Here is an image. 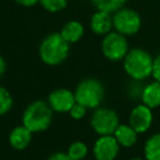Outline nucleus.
Returning <instances> with one entry per match:
<instances>
[{
	"instance_id": "obj_10",
	"label": "nucleus",
	"mask_w": 160,
	"mask_h": 160,
	"mask_svg": "<svg viewBox=\"0 0 160 160\" xmlns=\"http://www.w3.org/2000/svg\"><path fill=\"white\" fill-rule=\"evenodd\" d=\"M54 112L65 114L71 110V108L75 105V94L68 88H56L48 95L46 100Z\"/></svg>"
},
{
	"instance_id": "obj_25",
	"label": "nucleus",
	"mask_w": 160,
	"mask_h": 160,
	"mask_svg": "<svg viewBox=\"0 0 160 160\" xmlns=\"http://www.w3.org/2000/svg\"><path fill=\"white\" fill-rule=\"evenodd\" d=\"M12 1L19 4V5H21V6H24V8H31V6L36 5V4H39L40 0H12Z\"/></svg>"
},
{
	"instance_id": "obj_19",
	"label": "nucleus",
	"mask_w": 160,
	"mask_h": 160,
	"mask_svg": "<svg viewBox=\"0 0 160 160\" xmlns=\"http://www.w3.org/2000/svg\"><path fill=\"white\" fill-rule=\"evenodd\" d=\"M12 105H14L12 95L5 86L0 85V116H4L8 112H10Z\"/></svg>"
},
{
	"instance_id": "obj_12",
	"label": "nucleus",
	"mask_w": 160,
	"mask_h": 160,
	"mask_svg": "<svg viewBox=\"0 0 160 160\" xmlns=\"http://www.w3.org/2000/svg\"><path fill=\"white\" fill-rule=\"evenodd\" d=\"M89 25H90V30L94 34L100 35V36H105L106 34H109L114 29L112 14L106 12V11H101V10H96L91 15Z\"/></svg>"
},
{
	"instance_id": "obj_6",
	"label": "nucleus",
	"mask_w": 160,
	"mask_h": 160,
	"mask_svg": "<svg viewBox=\"0 0 160 160\" xmlns=\"http://www.w3.org/2000/svg\"><path fill=\"white\" fill-rule=\"evenodd\" d=\"M100 49L104 58L110 61H122L130 50L126 36L115 30L102 36Z\"/></svg>"
},
{
	"instance_id": "obj_15",
	"label": "nucleus",
	"mask_w": 160,
	"mask_h": 160,
	"mask_svg": "<svg viewBox=\"0 0 160 160\" xmlns=\"http://www.w3.org/2000/svg\"><path fill=\"white\" fill-rule=\"evenodd\" d=\"M59 32L71 45V44H75L81 40L85 30H84V25L79 20H70L61 28V30Z\"/></svg>"
},
{
	"instance_id": "obj_20",
	"label": "nucleus",
	"mask_w": 160,
	"mask_h": 160,
	"mask_svg": "<svg viewBox=\"0 0 160 160\" xmlns=\"http://www.w3.org/2000/svg\"><path fill=\"white\" fill-rule=\"evenodd\" d=\"M39 4L48 12L55 14L62 11L68 6V0H40Z\"/></svg>"
},
{
	"instance_id": "obj_3",
	"label": "nucleus",
	"mask_w": 160,
	"mask_h": 160,
	"mask_svg": "<svg viewBox=\"0 0 160 160\" xmlns=\"http://www.w3.org/2000/svg\"><path fill=\"white\" fill-rule=\"evenodd\" d=\"M70 52V44L61 36L60 32L46 35L39 45L40 60L48 66H58L62 64Z\"/></svg>"
},
{
	"instance_id": "obj_23",
	"label": "nucleus",
	"mask_w": 160,
	"mask_h": 160,
	"mask_svg": "<svg viewBox=\"0 0 160 160\" xmlns=\"http://www.w3.org/2000/svg\"><path fill=\"white\" fill-rule=\"evenodd\" d=\"M152 79L160 82V52L154 56V65H152Z\"/></svg>"
},
{
	"instance_id": "obj_18",
	"label": "nucleus",
	"mask_w": 160,
	"mask_h": 160,
	"mask_svg": "<svg viewBox=\"0 0 160 160\" xmlns=\"http://www.w3.org/2000/svg\"><path fill=\"white\" fill-rule=\"evenodd\" d=\"M66 152L72 160H84L89 155V146L81 140H75L70 142L66 149Z\"/></svg>"
},
{
	"instance_id": "obj_4",
	"label": "nucleus",
	"mask_w": 160,
	"mask_h": 160,
	"mask_svg": "<svg viewBox=\"0 0 160 160\" xmlns=\"http://www.w3.org/2000/svg\"><path fill=\"white\" fill-rule=\"evenodd\" d=\"M74 94L76 102L84 105L88 110H95L101 106L105 99V88L100 80L86 78L76 85Z\"/></svg>"
},
{
	"instance_id": "obj_13",
	"label": "nucleus",
	"mask_w": 160,
	"mask_h": 160,
	"mask_svg": "<svg viewBox=\"0 0 160 160\" xmlns=\"http://www.w3.org/2000/svg\"><path fill=\"white\" fill-rule=\"evenodd\" d=\"M114 136L119 145L124 149H130L134 148L138 144L139 140V134L136 130L128 122V124H120L118 129L114 132Z\"/></svg>"
},
{
	"instance_id": "obj_24",
	"label": "nucleus",
	"mask_w": 160,
	"mask_h": 160,
	"mask_svg": "<svg viewBox=\"0 0 160 160\" xmlns=\"http://www.w3.org/2000/svg\"><path fill=\"white\" fill-rule=\"evenodd\" d=\"M46 160H72L66 151H55V152H51Z\"/></svg>"
},
{
	"instance_id": "obj_7",
	"label": "nucleus",
	"mask_w": 160,
	"mask_h": 160,
	"mask_svg": "<svg viewBox=\"0 0 160 160\" xmlns=\"http://www.w3.org/2000/svg\"><path fill=\"white\" fill-rule=\"evenodd\" d=\"M112 24L115 31L125 36H132L141 29V18L134 9L124 6L112 14Z\"/></svg>"
},
{
	"instance_id": "obj_5",
	"label": "nucleus",
	"mask_w": 160,
	"mask_h": 160,
	"mask_svg": "<svg viewBox=\"0 0 160 160\" xmlns=\"http://www.w3.org/2000/svg\"><path fill=\"white\" fill-rule=\"evenodd\" d=\"M120 124L121 122L118 112L111 108L99 106L90 116V128L98 136L114 135Z\"/></svg>"
},
{
	"instance_id": "obj_22",
	"label": "nucleus",
	"mask_w": 160,
	"mask_h": 160,
	"mask_svg": "<svg viewBox=\"0 0 160 160\" xmlns=\"http://www.w3.org/2000/svg\"><path fill=\"white\" fill-rule=\"evenodd\" d=\"M86 112H88V109L84 105H81L79 102H75V105L69 111V115H70V118L72 120H81V119L85 118Z\"/></svg>"
},
{
	"instance_id": "obj_17",
	"label": "nucleus",
	"mask_w": 160,
	"mask_h": 160,
	"mask_svg": "<svg viewBox=\"0 0 160 160\" xmlns=\"http://www.w3.org/2000/svg\"><path fill=\"white\" fill-rule=\"evenodd\" d=\"M126 1L128 0H90L91 5L96 10L106 11L110 14H114L118 10H120L121 8H124Z\"/></svg>"
},
{
	"instance_id": "obj_21",
	"label": "nucleus",
	"mask_w": 160,
	"mask_h": 160,
	"mask_svg": "<svg viewBox=\"0 0 160 160\" xmlns=\"http://www.w3.org/2000/svg\"><path fill=\"white\" fill-rule=\"evenodd\" d=\"M144 86L145 85L142 84V81L130 79V82L126 86V95H128V98H130L131 100H140L142 90H144Z\"/></svg>"
},
{
	"instance_id": "obj_11",
	"label": "nucleus",
	"mask_w": 160,
	"mask_h": 160,
	"mask_svg": "<svg viewBox=\"0 0 160 160\" xmlns=\"http://www.w3.org/2000/svg\"><path fill=\"white\" fill-rule=\"evenodd\" d=\"M32 135L34 134L22 124L16 125L10 130V132L8 135V142H9L10 148H12L14 150L22 151L30 146V144L32 141Z\"/></svg>"
},
{
	"instance_id": "obj_27",
	"label": "nucleus",
	"mask_w": 160,
	"mask_h": 160,
	"mask_svg": "<svg viewBox=\"0 0 160 160\" xmlns=\"http://www.w3.org/2000/svg\"><path fill=\"white\" fill-rule=\"evenodd\" d=\"M128 160H146V159L144 156H132V158H130Z\"/></svg>"
},
{
	"instance_id": "obj_1",
	"label": "nucleus",
	"mask_w": 160,
	"mask_h": 160,
	"mask_svg": "<svg viewBox=\"0 0 160 160\" xmlns=\"http://www.w3.org/2000/svg\"><path fill=\"white\" fill-rule=\"evenodd\" d=\"M54 111L45 100H34L26 105L21 115V124L32 134L48 130L52 122Z\"/></svg>"
},
{
	"instance_id": "obj_2",
	"label": "nucleus",
	"mask_w": 160,
	"mask_h": 160,
	"mask_svg": "<svg viewBox=\"0 0 160 160\" xmlns=\"http://www.w3.org/2000/svg\"><path fill=\"white\" fill-rule=\"evenodd\" d=\"M152 65L154 56L142 48L130 49L122 60L124 71L132 80L144 81L150 78L152 75Z\"/></svg>"
},
{
	"instance_id": "obj_16",
	"label": "nucleus",
	"mask_w": 160,
	"mask_h": 160,
	"mask_svg": "<svg viewBox=\"0 0 160 160\" xmlns=\"http://www.w3.org/2000/svg\"><path fill=\"white\" fill-rule=\"evenodd\" d=\"M142 156L146 160H160V131L146 138L142 145Z\"/></svg>"
},
{
	"instance_id": "obj_14",
	"label": "nucleus",
	"mask_w": 160,
	"mask_h": 160,
	"mask_svg": "<svg viewBox=\"0 0 160 160\" xmlns=\"http://www.w3.org/2000/svg\"><path fill=\"white\" fill-rule=\"evenodd\" d=\"M140 102L149 106L150 109H158L160 106V82L156 80H152L148 84H145Z\"/></svg>"
},
{
	"instance_id": "obj_26",
	"label": "nucleus",
	"mask_w": 160,
	"mask_h": 160,
	"mask_svg": "<svg viewBox=\"0 0 160 160\" xmlns=\"http://www.w3.org/2000/svg\"><path fill=\"white\" fill-rule=\"evenodd\" d=\"M5 71H6V61H5V59L0 55V79L2 78V75L5 74Z\"/></svg>"
},
{
	"instance_id": "obj_9",
	"label": "nucleus",
	"mask_w": 160,
	"mask_h": 160,
	"mask_svg": "<svg viewBox=\"0 0 160 160\" xmlns=\"http://www.w3.org/2000/svg\"><path fill=\"white\" fill-rule=\"evenodd\" d=\"M154 122L152 109L144 105L142 102L136 104L129 112V124L136 130L139 135L145 134L150 130Z\"/></svg>"
},
{
	"instance_id": "obj_8",
	"label": "nucleus",
	"mask_w": 160,
	"mask_h": 160,
	"mask_svg": "<svg viewBox=\"0 0 160 160\" xmlns=\"http://www.w3.org/2000/svg\"><path fill=\"white\" fill-rule=\"evenodd\" d=\"M120 149L121 146L114 135H101L94 141L91 152L95 160H116Z\"/></svg>"
}]
</instances>
